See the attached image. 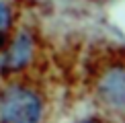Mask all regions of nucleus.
Listing matches in <instances>:
<instances>
[{"label": "nucleus", "mask_w": 125, "mask_h": 123, "mask_svg": "<svg viewBox=\"0 0 125 123\" xmlns=\"http://www.w3.org/2000/svg\"><path fill=\"white\" fill-rule=\"evenodd\" d=\"M96 96L107 109H125V66H109L96 78Z\"/></svg>", "instance_id": "3"}, {"label": "nucleus", "mask_w": 125, "mask_h": 123, "mask_svg": "<svg viewBox=\"0 0 125 123\" xmlns=\"http://www.w3.org/2000/svg\"><path fill=\"white\" fill-rule=\"evenodd\" d=\"M45 99L25 76L0 78V123H43Z\"/></svg>", "instance_id": "1"}, {"label": "nucleus", "mask_w": 125, "mask_h": 123, "mask_svg": "<svg viewBox=\"0 0 125 123\" xmlns=\"http://www.w3.org/2000/svg\"><path fill=\"white\" fill-rule=\"evenodd\" d=\"M17 27V14L8 0H0V45Z\"/></svg>", "instance_id": "4"}, {"label": "nucleus", "mask_w": 125, "mask_h": 123, "mask_svg": "<svg viewBox=\"0 0 125 123\" xmlns=\"http://www.w3.org/2000/svg\"><path fill=\"white\" fill-rule=\"evenodd\" d=\"M37 55V39L29 29H17L0 45V78L25 76Z\"/></svg>", "instance_id": "2"}, {"label": "nucleus", "mask_w": 125, "mask_h": 123, "mask_svg": "<svg viewBox=\"0 0 125 123\" xmlns=\"http://www.w3.org/2000/svg\"><path fill=\"white\" fill-rule=\"evenodd\" d=\"M84 123H94V121H84Z\"/></svg>", "instance_id": "5"}]
</instances>
